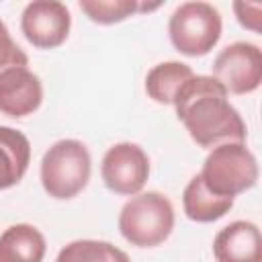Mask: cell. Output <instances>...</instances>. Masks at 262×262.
Returning a JSON list of instances; mask_svg holds the SVG:
<instances>
[{
	"label": "cell",
	"mask_w": 262,
	"mask_h": 262,
	"mask_svg": "<svg viewBox=\"0 0 262 262\" xmlns=\"http://www.w3.org/2000/svg\"><path fill=\"white\" fill-rule=\"evenodd\" d=\"M227 96V90L213 76L203 74L190 76L174 94L176 117L196 145L213 149L221 143L246 141V123Z\"/></svg>",
	"instance_id": "cell-1"
},
{
	"label": "cell",
	"mask_w": 262,
	"mask_h": 262,
	"mask_svg": "<svg viewBox=\"0 0 262 262\" xmlns=\"http://www.w3.org/2000/svg\"><path fill=\"white\" fill-rule=\"evenodd\" d=\"M174 229V207L158 190L133 194L119 213V231L135 248H156Z\"/></svg>",
	"instance_id": "cell-2"
},
{
	"label": "cell",
	"mask_w": 262,
	"mask_h": 262,
	"mask_svg": "<svg viewBox=\"0 0 262 262\" xmlns=\"http://www.w3.org/2000/svg\"><path fill=\"white\" fill-rule=\"evenodd\" d=\"M90 151L78 139L55 141L43 154L39 168L43 190L57 201H68L80 194L90 180Z\"/></svg>",
	"instance_id": "cell-3"
},
{
	"label": "cell",
	"mask_w": 262,
	"mask_h": 262,
	"mask_svg": "<svg viewBox=\"0 0 262 262\" xmlns=\"http://www.w3.org/2000/svg\"><path fill=\"white\" fill-rule=\"evenodd\" d=\"M199 176L213 194L235 199L258 182V162L246 143H221L209 151Z\"/></svg>",
	"instance_id": "cell-4"
},
{
	"label": "cell",
	"mask_w": 262,
	"mask_h": 262,
	"mask_svg": "<svg viewBox=\"0 0 262 262\" xmlns=\"http://www.w3.org/2000/svg\"><path fill=\"white\" fill-rule=\"evenodd\" d=\"M221 14L219 10L201 0L182 2L174 8L168 20V37L172 45L188 57L207 55L221 37Z\"/></svg>",
	"instance_id": "cell-5"
},
{
	"label": "cell",
	"mask_w": 262,
	"mask_h": 262,
	"mask_svg": "<svg viewBox=\"0 0 262 262\" xmlns=\"http://www.w3.org/2000/svg\"><path fill=\"white\" fill-rule=\"evenodd\" d=\"M100 176L104 186L115 194H139L149 178V158L137 143H115L102 156Z\"/></svg>",
	"instance_id": "cell-6"
},
{
	"label": "cell",
	"mask_w": 262,
	"mask_h": 262,
	"mask_svg": "<svg viewBox=\"0 0 262 262\" xmlns=\"http://www.w3.org/2000/svg\"><path fill=\"white\" fill-rule=\"evenodd\" d=\"M213 78L227 94H250L262 82V51L248 41H235L223 47L213 61Z\"/></svg>",
	"instance_id": "cell-7"
},
{
	"label": "cell",
	"mask_w": 262,
	"mask_h": 262,
	"mask_svg": "<svg viewBox=\"0 0 262 262\" xmlns=\"http://www.w3.org/2000/svg\"><path fill=\"white\" fill-rule=\"evenodd\" d=\"M72 29V14L63 2L33 0L20 14V31L25 39L37 49L59 47Z\"/></svg>",
	"instance_id": "cell-8"
},
{
	"label": "cell",
	"mask_w": 262,
	"mask_h": 262,
	"mask_svg": "<svg viewBox=\"0 0 262 262\" xmlns=\"http://www.w3.org/2000/svg\"><path fill=\"white\" fill-rule=\"evenodd\" d=\"M43 102V84L29 68H10L0 74V113L12 119L33 115Z\"/></svg>",
	"instance_id": "cell-9"
},
{
	"label": "cell",
	"mask_w": 262,
	"mask_h": 262,
	"mask_svg": "<svg viewBox=\"0 0 262 262\" xmlns=\"http://www.w3.org/2000/svg\"><path fill=\"white\" fill-rule=\"evenodd\" d=\"M217 262H262L260 229L252 221H231L221 227L213 239Z\"/></svg>",
	"instance_id": "cell-10"
},
{
	"label": "cell",
	"mask_w": 262,
	"mask_h": 262,
	"mask_svg": "<svg viewBox=\"0 0 262 262\" xmlns=\"http://www.w3.org/2000/svg\"><path fill=\"white\" fill-rule=\"evenodd\" d=\"M45 235L31 223H16L0 235V262H43Z\"/></svg>",
	"instance_id": "cell-11"
},
{
	"label": "cell",
	"mask_w": 262,
	"mask_h": 262,
	"mask_svg": "<svg viewBox=\"0 0 262 262\" xmlns=\"http://www.w3.org/2000/svg\"><path fill=\"white\" fill-rule=\"evenodd\" d=\"M31 164L29 139L6 125H0V190H6L23 180Z\"/></svg>",
	"instance_id": "cell-12"
},
{
	"label": "cell",
	"mask_w": 262,
	"mask_h": 262,
	"mask_svg": "<svg viewBox=\"0 0 262 262\" xmlns=\"http://www.w3.org/2000/svg\"><path fill=\"white\" fill-rule=\"evenodd\" d=\"M182 207L190 221L211 223L221 219L233 207V199L213 194L201 180V176H192L182 192Z\"/></svg>",
	"instance_id": "cell-13"
},
{
	"label": "cell",
	"mask_w": 262,
	"mask_h": 262,
	"mask_svg": "<svg viewBox=\"0 0 262 262\" xmlns=\"http://www.w3.org/2000/svg\"><path fill=\"white\" fill-rule=\"evenodd\" d=\"M190 76H194L190 66H186L182 61H174V59L162 61L147 72L145 92L151 100H156L160 104H172L174 94Z\"/></svg>",
	"instance_id": "cell-14"
},
{
	"label": "cell",
	"mask_w": 262,
	"mask_h": 262,
	"mask_svg": "<svg viewBox=\"0 0 262 262\" xmlns=\"http://www.w3.org/2000/svg\"><path fill=\"white\" fill-rule=\"evenodd\" d=\"M80 10L98 25H115L139 12L137 0H80Z\"/></svg>",
	"instance_id": "cell-15"
},
{
	"label": "cell",
	"mask_w": 262,
	"mask_h": 262,
	"mask_svg": "<svg viewBox=\"0 0 262 262\" xmlns=\"http://www.w3.org/2000/svg\"><path fill=\"white\" fill-rule=\"evenodd\" d=\"M117 246L102 239H76L66 244L55 262H113Z\"/></svg>",
	"instance_id": "cell-16"
},
{
	"label": "cell",
	"mask_w": 262,
	"mask_h": 262,
	"mask_svg": "<svg viewBox=\"0 0 262 262\" xmlns=\"http://www.w3.org/2000/svg\"><path fill=\"white\" fill-rule=\"evenodd\" d=\"M27 66H29L27 53L16 45L8 27L0 18V74L10 68H27Z\"/></svg>",
	"instance_id": "cell-17"
},
{
	"label": "cell",
	"mask_w": 262,
	"mask_h": 262,
	"mask_svg": "<svg viewBox=\"0 0 262 262\" xmlns=\"http://www.w3.org/2000/svg\"><path fill=\"white\" fill-rule=\"evenodd\" d=\"M233 12L237 23L252 31L260 33L262 31V4L260 2H233Z\"/></svg>",
	"instance_id": "cell-18"
}]
</instances>
